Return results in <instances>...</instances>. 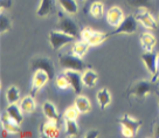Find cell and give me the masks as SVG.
<instances>
[{
	"label": "cell",
	"mask_w": 159,
	"mask_h": 138,
	"mask_svg": "<svg viewBox=\"0 0 159 138\" xmlns=\"http://www.w3.org/2000/svg\"><path fill=\"white\" fill-rule=\"evenodd\" d=\"M156 82L151 81H146V80H142V81H137L134 84H131L126 91V94L129 97L137 99L138 102H143L146 96L151 93L156 91Z\"/></svg>",
	"instance_id": "1"
},
{
	"label": "cell",
	"mask_w": 159,
	"mask_h": 138,
	"mask_svg": "<svg viewBox=\"0 0 159 138\" xmlns=\"http://www.w3.org/2000/svg\"><path fill=\"white\" fill-rule=\"evenodd\" d=\"M60 66L66 70H76L80 73H83L84 70L89 69V66L82 60V58L71 54H62L59 59Z\"/></svg>",
	"instance_id": "2"
},
{
	"label": "cell",
	"mask_w": 159,
	"mask_h": 138,
	"mask_svg": "<svg viewBox=\"0 0 159 138\" xmlns=\"http://www.w3.org/2000/svg\"><path fill=\"white\" fill-rule=\"evenodd\" d=\"M118 123L120 124V128H122V135L126 138H132L137 135L143 122L139 119L132 118L128 113H125L120 118H118Z\"/></svg>",
	"instance_id": "3"
},
{
	"label": "cell",
	"mask_w": 159,
	"mask_h": 138,
	"mask_svg": "<svg viewBox=\"0 0 159 138\" xmlns=\"http://www.w3.org/2000/svg\"><path fill=\"white\" fill-rule=\"evenodd\" d=\"M56 30H61V32H63L66 34L71 35L74 38H77L79 35H81L77 24L66 12L65 13L63 12H60L59 13V22L56 25Z\"/></svg>",
	"instance_id": "4"
},
{
	"label": "cell",
	"mask_w": 159,
	"mask_h": 138,
	"mask_svg": "<svg viewBox=\"0 0 159 138\" xmlns=\"http://www.w3.org/2000/svg\"><path fill=\"white\" fill-rule=\"evenodd\" d=\"M137 30H138V20L136 18V15L130 14L128 16H125L124 20L122 21V24L118 27H116L115 30L108 33L107 38L119 34H134Z\"/></svg>",
	"instance_id": "5"
},
{
	"label": "cell",
	"mask_w": 159,
	"mask_h": 138,
	"mask_svg": "<svg viewBox=\"0 0 159 138\" xmlns=\"http://www.w3.org/2000/svg\"><path fill=\"white\" fill-rule=\"evenodd\" d=\"M48 39H49V44L52 46V48L54 50H59L63 46L73 42L76 38H74V36H71L69 34H66L61 30H52L49 33Z\"/></svg>",
	"instance_id": "6"
},
{
	"label": "cell",
	"mask_w": 159,
	"mask_h": 138,
	"mask_svg": "<svg viewBox=\"0 0 159 138\" xmlns=\"http://www.w3.org/2000/svg\"><path fill=\"white\" fill-rule=\"evenodd\" d=\"M81 38H82V40H84L89 46H98L108 39L107 34L91 30L89 27H85L81 30Z\"/></svg>",
	"instance_id": "7"
},
{
	"label": "cell",
	"mask_w": 159,
	"mask_h": 138,
	"mask_svg": "<svg viewBox=\"0 0 159 138\" xmlns=\"http://www.w3.org/2000/svg\"><path fill=\"white\" fill-rule=\"evenodd\" d=\"M30 69L35 71L38 69H42L48 73L49 79L53 80L55 76V68L54 63L49 58H45V56H40V58H35L32 62H30Z\"/></svg>",
	"instance_id": "8"
},
{
	"label": "cell",
	"mask_w": 159,
	"mask_h": 138,
	"mask_svg": "<svg viewBox=\"0 0 159 138\" xmlns=\"http://www.w3.org/2000/svg\"><path fill=\"white\" fill-rule=\"evenodd\" d=\"M48 81H50L49 75L47 71L42 70V69H38L34 71V76H33V82H32V89H30V95L35 96L39 93V90L43 85H45Z\"/></svg>",
	"instance_id": "9"
},
{
	"label": "cell",
	"mask_w": 159,
	"mask_h": 138,
	"mask_svg": "<svg viewBox=\"0 0 159 138\" xmlns=\"http://www.w3.org/2000/svg\"><path fill=\"white\" fill-rule=\"evenodd\" d=\"M65 74L68 77L70 88L74 90V93L76 95H81L83 85H84L83 81H82V74L80 71H76V70H66Z\"/></svg>",
	"instance_id": "10"
},
{
	"label": "cell",
	"mask_w": 159,
	"mask_h": 138,
	"mask_svg": "<svg viewBox=\"0 0 159 138\" xmlns=\"http://www.w3.org/2000/svg\"><path fill=\"white\" fill-rule=\"evenodd\" d=\"M105 18H107L108 24L116 28V27H118V26L122 24V21L124 20L125 16H124V13H123V11H122L120 7H118V6H114V7H110L109 10H108Z\"/></svg>",
	"instance_id": "11"
},
{
	"label": "cell",
	"mask_w": 159,
	"mask_h": 138,
	"mask_svg": "<svg viewBox=\"0 0 159 138\" xmlns=\"http://www.w3.org/2000/svg\"><path fill=\"white\" fill-rule=\"evenodd\" d=\"M142 60L144 62L145 67L148 69L150 74L153 77L156 73H157V61H158V54L154 50H145L142 54Z\"/></svg>",
	"instance_id": "12"
},
{
	"label": "cell",
	"mask_w": 159,
	"mask_h": 138,
	"mask_svg": "<svg viewBox=\"0 0 159 138\" xmlns=\"http://www.w3.org/2000/svg\"><path fill=\"white\" fill-rule=\"evenodd\" d=\"M136 18L139 24H142L148 30H157V27H158V21L154 20L149 10H144V8L139 10V12L136 14Z\"/></svg>",
	"instance_id": "13"
},
{
	"label": "cell",
	"mask_w": 159,
	"mask_h": 138,
	"mask_svg": "<svg viewBox=\"0 0 159 138\" xmlns=\"http://www.w3.org/2000/svg\"><path fill=\"white\" fill-rule=\"evenodd\" d=\"M41 133L46 138H56L60 136V129L57 126V122L47 119V122L41 125Z\"/></svg>",
	"instance_id": "14"
},
{
	"label": "cell",
	"mask_w": 159,
	"mask_h": 138,
	"mask_svg": "<svg viewBox=\"0 0 159 138\" xmlns=\"http://www.w3.org/2000/svg\"><path fill=\"white\" fill-rule=\"evenodd\" d=\"M1 124H2V128L6 129L11 135H15V133L20 132V124L16 123L14 119L11 118L6 111L1 116Z\"/></svg>",
	"instance_id": "15"
},
{
	"label": "cell",
	"mask_w": 159,
	"mask_h": 138,
	"mask_svg": "<svg viewBox=\"0 0 159 138\" xmlns=\"http://www.w3.org/2000/svg\"><path fill=\"white\" fill-rule=\"evenodd\" d=\"M55 12V0H41L40 7L36 11V15L45 18Z\"/></svg>",
	"instance_id": "16"
},
{
	"label": "cell",
	"mask_w": 159,
	"mask_h": 138,
	"mask_svg": "<svg viewBox=\"0 0 159 138\" xmlns=\"http://www.w3.org/2000/svg\"><path fill=\"white\" fill-rule=\"evenodd\" d=\"M42 113L46 116L47 119H50V121H55L57 122L59 121V113L55 108V105L52 102H45L42 104Z\"/></svg>",
	"instance_id": "17"
},
{
	"label": "cell",
	"mask_w": 159,
	"mask_h": 138,
	"mask_svg": "<svg viewBox=\"0 0 159 138\" xmlns=\"http://www.w3.org/2000/svg\"><path fill=\"white\" fill-rule=\"evenodd\" d=\"M6 113H8V116H10L12 119H14L16 123H19V124L22 123V121H24V113H22L21 108L16 105V103L10 104V105L6 108Z\"/></svg>",
	"instance_id": "18"
},
{
	"label": "cell",
	"mask_w": 159,
	"mask_h": 138,
	"mask_svg": "<svg viewBox=\"0 0 159 138\" xmlns=\"http://www.w3.org/2000/svg\"><path fill=\"white\" fill-rule=\"evenodd\" d=\"M157 44V40L154 38L153 34L151 33H143L140 35V44H142V48L144 50H153L154 46Z\"/></svg>",
	"instance_id": "19"
},
{
	"label": "cell",
	"mask_w": 159,
	"mask_h": 138,
	"mask_svg": "<svg viewBox=\"0 0 159 138\" xmlns=\"http://www.w3.org/2000/svg\"><path fill=\"white\" fill-rule=\"evenodd\" d=\"M75 107L77 108V110L80 111V113H88L91 110V104L90 101L88 99V97L79 95L76 99H75Z\"/></svg>",
	"instance_id": "20"
},
{
	"label": "cell",
	"mask_w": 159,
	"mask_h": 138,
	"mask_svg": "<svg viewBox=\"0 0 159 138\" xmlns=\"http://www.w3.org/2000/svg\"><path fill=\"white\" fill-rule=\"evenodd\" d=\"M97 80H98V75L93 69H87L82 73V81L85 87H89V88L94 87Z\"/></svg>",
	"instance_id": "21"
},
{
	"label": "cell",
	"mask_w": 159,
	"mask_h": 138,
	"mask_svg": "<svg viewBox=\"0 0 159 138\" xmlns=\"http://www.w3.org/2000/svg\"><path fill=\"white\" fill-rule=\"evenodd\" d=\"M97 101H98L99 108L104 110L110 103H111V94L107 88H103L98 90L97 93Z\"/></svg>",
	"instance_id": "22"
},
{
	"label": "cell",
	"mask_w": 159,
	"mask_h": 138,
	"mask_svg": "<svg viewBox=\"0 0 159 138\" xmlns=\"http://www.w3.org/2000/svg\"><path fill=\"white\" fill-rule=\"evenodd\" d=\"M20 108L24 113H33L35 111V101L34 96L28 95L21 99L20 102Z\"/></svg>",
	"instance_id": "23"
},
{
	"label": "cell",
	"mask_w": 159,
	"mask_h": 138,
	"mask_svg": "<svg viewBox=\"0 0 159 138\" xmlns=\"http://www.w3.org/2000/svg\"><path fill=\"white\" fill-rule=\"evenodd\" d=\"M65 124L67 137H77L79 136L80 129L76 123V119H65Z\"/></svg>",
	"instance_id": "24"
},
{
	"label": "cell",
	"mask_w": 159,
	"mask_h": 138,
	"mask_svg": "<svg viewBox=\"0 0 159 138\" xmlns=\"http://www.w3.org/2000/svg\"><path fill=\"white\" fill-rule=\"evenodd\" d=\"M88 48H89V44L85 42L84 40H81V41H76L74 44H73V48H71V53L76 56H80V58H83L87 52H88Z\"/></svg>",
	"instance_id": "25"
},
{
	"label": "cell",
	"mask_w": 159,
	"mask_h": 138,
	"mask_svg": "<svg viewBox=\"0 0 159 138\" xmlns=\"http://www.w3.org/2000/svg\"><path fill=\"white\" fill-rule=\"evenodd\" d=\"M60 6L62 7L63 12L68 13V14H75L79 11V6L76 0H57Z\"/></svg>",
	"instance_id": "26"
},
{
	"label": "cell",
	"mask_w": 159,
	"mask_h": 138,
	"mask_svg": "<svg viewBox=\"0 0 159 138\" xmlns=\"http://www.w3.org/2000/svg\"><path fill=\"white\" fill-rule=\"evenodd\" d=\"M90 14L96 19H101L104 15V5L102 1H96L90 5Z\"/></svg>",
	"instance_id": "27"
},
{
	"label": "cell",
	"mask_w": 159,
	"mask_h": 138,
	"mask_svg": "<svg viewBox=\"0 0 159 138\" xmlns=\"http://www.w3.org/2000/svg\"><path fill=\"white\" fill-rule=\"evenodd\" d=\"M129 2L130 6H132L134 8L138 10H152L153 5H152V0H126Z\"/></svg>",
	"instance_id": "28"
},
{
	"label": "cell",
	"mask_w": 159,
	"mask_h": 138,
	"mask_svg": "<svg viewBox=\"0 0 159 138\" xmlns=\"http://www.w3.org/2000/svg\"><path fill=\"white\" fill-rule=\"evenodd\" d=\"M6 99H7L8 104H14L19 101L20 91L19 89H18V87L12 85V87H10V88L7 89V91H6Z\"/></svg>",
	"instance_id": "29"
},
{
	"label": "cell",
	"mask_w": 159,
	"mask_h": 138,
	"mask_svg": "<svg viewBox=\"0 0 159 138\" xmlns=\"http://www.w3.org/2000/svg\"><path fill=\"white\" fill-rule=\"evenodd\" d=\"M12 28V21L11 19L8 18V15H6L4 12L0 14V32H1V34H4L6 32H8V30Z\"/></svg>",
	"instance_id": "30"
},
{
	"label": "cell",
	"mask_w": 159,
	"mask_h": 138,
	"mask_svg": "<svg viewBox=\"0 0 159 138\" xmlns=\"http://www.w3.org/2000/svg\"><path fill=\"white\" fill-rule=\"evenodd\" d=\"M55 83L57 85V88L60 89H67V88H70V84H69V81H68V77H67V75L63 73V74H60L56 80H55Z\"/></svg>",
	"instance_id": "31"
},
{
	"label": "cell",
	"mask_w": 159,
	"mask_h": 138,
	"mask_svg": "<svg viewBox=\"0 0 159 138\" xmlns=\"http://www.w3.org/2000/svg\"><path fill=\"white\" fill-rule=\"evenodd\" d=\"M79 113L80 111L77 110V108L75 105H73V107H69V108L66 110L63 117H65V119H77Z\"/></svg>",
	"instance_id": "32"
},
{
	"label": "cell",
	"mask_w": 159,
	"mask_h": 138,
	"mask_svg": "<svg viewBox=\"0 0 159 138\" xmlns=\"http://www.w3.org/2000/svg\"><path fill=\"white\" fill-rule=\"evenodd\" d=\"M98 130H90V131H88V132L84 135L85 138H96L98 137Z\"/></svg>",
	"instance_id": "33"
},
{
	"label": "cell",
	"mask_w": 159,
	"mask_h": 138,
	"mask_svg": "<svg viewBox=\"0 0 159 138\" xmlns=\"http://www.w3.org/2000/svg\"><path fill=\"white\" fill-rule=\"evenodd\" d=\"M152 132H153V137L156 138H159V119L158 121H156L154 122V125H153V130H152Z\"/></svg>",
	"instance_id": "34"
},
{
	"label": "cell",
	"mask_w": 159,
	"mask_h": 138,
	"mask_svg": "<svg viewBox=\"0 0 159 138\" xmlns=\"http://www.w3.org/2000/svg\"><path fill=\"white\" fill-rule=\"evenodd\" d=\"M12 6V0H1V10L4 11L5 8H10Z\"/></svg>",
	"instance_id": "35"
},
{
	"label": "cell",
	"mask_w": 159,
	"mask_h": 138,
	"mask_svg": "<svg viewBox=\"0 0 159 138\" xmlns=\"http://www.w3.org/2000/svg\"><path fill=\"white\" fill-rule=\"evenodd\" d=\"M152 81H153V82L159 81V54H158V61H157V73H156V75L152 77Z\"/></svg>",
	"instance_id": "36"
},
{
	"label": "cell",
	"mask_w": 159,
	"mask_h": 138,
	"mask_svg": "<svg viewBox=\"0 0 159 138\" xmlns=\"http://www.w3.org/2000/svg\"><path fill=\"white\" fill-rule=\"evenodd\" d=\"M24 136H26V137H30V136H32V133H30V132H25V135H21V137H24Z\"/></svg>",
	"instance_id": "37"
},
{
	"label": "cell",
	"mask_w": 159,
	"mask_h": 138,
	"mask_svg": "<svg viewBox=\"0 0 159 138\" xmlns=\"http://www.w3.org/2000/svg\"><path fill=\"white\" fill-rule=\"evenodd\" d=\"M88 1H89V2H91V4H93V2H96V1H102V2H103L104 0H88Z\"/></svg>",
	"instance_id": "38"
},
{
	"label": "cell",
	"mask_w": 159,
	"mask_h": 138,
	"mask_svg": "<svg viewBox=\"0 0 159 138\" xmlns=\"http://www.w3.org/2000/svg\"><path fill=\"white\" fill-rule=\"evenodd\" d=\"M157 96H158V103H159V91H157Z\"/></svg>",
	"instance_id": "39"
},
{
	"label": "cell",
	"mask_w": 159,
	"mask_h": 138,
	"mask_svg": "<svg viewBox=\"0 0 159 138\" xmlns=\"http://www.w3.org/2000/svg\"><path fill=\"white\" fill-rule=\"evenodd\" d=\"M157 21H158V25H159V16H158V20H157Z\"/></svg>",
	"instance_id": "40"
},
{
	"label": "cell",
	"mask_w": 159,
	"mask_h": 138,
	"mask_svg": "<svg viewBox=\"0 0 159 138\" xmlns=\"http://www.w3.org/2000/svg\"><path fill=\"white\" fill-rule=\"evenodd\" d=\"M80 1H85V0H80Z\"/></svg>",
	"instance_id": "41"
}]
</instances>
